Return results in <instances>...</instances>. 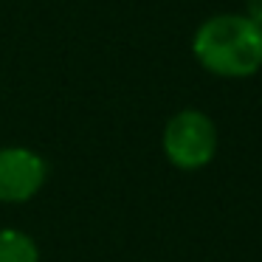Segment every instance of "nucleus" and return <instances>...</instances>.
<instances>
[{"mask_svg": "<svg viewBox=\"0 0 262 262\" xmlns=\"http://www.w3.org/2000/svg\"><path fill=\"white\" fill-rule=\"evenodd\" d=\"M192 51L214 76H251L262 68V29L245 14H214L194 31Z\"/></svg>", "mask_w": 262, "mask_h": 262, "instance_id": "1", "label": "nucleus"}, {"mask_svg": "<svg viewBox=\"0 0 262 262\" xmlns=\"http://www.w3.org/2000/svg\"><path fill=\"white\" fill-rule=\"evenodd\" d=\"M217 152V127L200 110H181L164 127V155L178 169H203Z\"/></svg>", "mask_w": 262, "mask_h": 262, "instance_id": "2", "label": "nucleus"}, {"mask_svg": "<svg viewBox=\"0 0 262 262\" xmlns=\"http://www.w3.org/2000/svg\"><path fill=\"white\" fill-rule=\"evenodd\" d=\"M48 181V164L29 147H0V203H26Z\"/></svg>", "mask_w": 262, "mask_h": 262, "instance_id": "3", "label": "nucleus"}, {"mask_svg": "<svg viewBox=\"0 0 262 262\" xmlns=\"http://www.w3.org/2000/svg\"><path fill=\"white\" fill-rule=\"evenodd\" d=\"M0 262H40V248L20 228H0Z\"/></svg>", "mask_w": 262, "mask_h": 262, "instance_id": "4", "label": "nucleus"}, {"mask_svg": "<svg viewBox=\"0 0 262 262\" xmlns=\"http://www.w3.org/2000/svg\"><path fill=\"white\" fill-rule=\"evenodd\" d=\"M245 9H248V14H245V17L254 20V23L262 29V0H248V3H245Z\"/></svg>", "mask_w": 262, "mask_h": 262, "instance_id": "5", "label": "nucleus"}]
</instances>
